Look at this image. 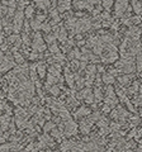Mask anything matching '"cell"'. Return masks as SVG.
Listing matches in <instances>:
<instances>
[{
  "mask_svg": "<svg viewBox=\"0 0 142 152\" xmlns=\"http://www.w3.org/2000/svg\"><path fill=\"white\" fill-rule=\"evenodd\" d=\"M127 37H130V38H135V39H138V37L141 34V29L138 27H136V26H132L130 27V29L127 31Z\"/></svg>",
  "mask_w": 142,
  "mask_h": 152,
  "instance_id": "obj_15",
  "label": "cell"
},
{
  "mask_svg": "<svg viewBox=\"0 0 142 152\" xmlns=\"http://www.w3.org/2000/svg\"><path fill=\"white\" fill-rule=\"evenodd\" d=\"M36 3H37V7L42 9V10H46V9L50 8V5H51L50 0H38V1H36Z\"/></svg>",
  "mask_w": 142,
  "mask_h": 152,
  "instance_id": "obj_22",
  "label": "cell"
},
{
  "mask_svg": "<svg viewBox=\"0 0 142 152\" xmlns=\"http://www.w3.org/2000/svg\"><path fill=\"white\" fill-rule=\"evenodd\" d=\"M55 128H56V123L55 122H47L46 123V124L43 126V131L47 133V132H52V131H53L55 129Z\"/></svg>",
  "mask_w": 142,
  "mask_h": 152,
  "instance_id": "obj_24",
  "label": "cell"
},
{
  "mask_svg": "<svg viewBox=\"0 0 142 152\" xmlns=\"http://www.w3.org/2000/svg\"><path fill=\"white\" fill-rule=\"evenodd\" d=\"M91 114V110H90V108H88V107H79V109L76 112H75V118L76 119H84V118H86V117H89Z\"/></svg>",
  "mask_w": 142,
  "mask_h": 152,
  "instance_id": "obj_12",
  "label": "cell"
},
{
  "mask_svg": "<svg viewBox=\"0 0 142 152\" xmlns=\"http://www.w3.org/2000/svg\"><path fill=\"white\" fill-rule=\"evenodd\" d=\"M94 96H95V100L97 102H100L103 100V93H102V89L100 88H95V90H94Z\"/></svg>",
  "mask_w": 142,
  "mask_h": 152,
  "instance_id": "obj_27",
  "label": "cell"
},
{
  "mask_svg": "<svg viewBox=\"0 0 142 152\" xmlns=\"http://www.w3.org/2000/svg\"><path fill=\"white\" fill-rule=\"evenodd\" d=\"M42 24L43 23H41L40 20H37V19H32L31 20V28L33 31H36V32H38L42 29Z\"/></svg>",
  "mask_w": 142,
  "mask_h": 152,
  "instance_id": "obj_20",
  "label": "cell"
},
{
  "mask_svg": "<svg viewBox=\"0 0 142 152\" xmlns=\"http://www.w3.org/2000/svg\"><path fill=\"white\" fill-rule=\"evenodd\" d=\"M42 31H43L46 34H50V32L52 31V26L48 24V23H43V24H42Z\"/></svg>",
  "mask_w": 142,
  "mask_h": 152,
  "instance_id": "obj_32",
  "label": "cell"
},
{
  "mask_svg": "<svg viewBox=\"0 0 142 152\" xmlns=\"http://www.w3.org/2000/svg\"><path fill=\"white\" fill-rule=\"evenodd\" d=\"M59 129L62 132L65 136H67V137L75 136L78 133V124L70 118V119H67V121H65V122L61 123V124L59 126Z\"/></svg>",
  "mask_w": 142,
  "mask_h": 152,
  "instance_id": "obj_3",
  "label": "cell"
},
{
  "mask_svg": "<svg viewBox=\"0 0 142 152\" xmlns=\"http://www.w3.org/2000/svg\"><path fill=\"white\" fill-rule=\"evenodd\" d=\"M36 19L42 23V22H43L45 19H46V15H45V14H37V18H36Z\"/></svg>",
  "mask_w": 142,
  "mask_h": 152,
  "instance_id": "obj_34",
  "label": "cell"
},
{
  "mask_svg": "<svg viewBox=\"0 0 142 152\" xmlns=\"http://www.w3.org/2000/svg\"><path fill=\"white\" fill-rule=\"evenodd\" d=\"M24 10L23 9H17V13L13 18V27H14V32L19 33L23 28V23H24Z\"/></svg>",
  "mask_w": 142,
  "mask_h": 152,
  "instance_id": "obj_7",
  "label": "cell"
},
{
  "mask_svg": "<svg viewBox=\"0 0 142 152\" xmlns=\"http://www.w3.org/2000/svg\"><path fill=\"white\" fill-rule=\"evenodd\" d=\"M128 0H116L114 4V15L116 17H123L126 12L128 10Z\"/></svg>",
  "mask_w": 142,
  "mask_h": 152,
  "instance_id": "obj_8",
  "label": "cell"
},
{
  "mask_svg": "<svg viewBox=\"0 0 142 152\" xmlns=\"http://www.w3.org/2000/svg\"><path fill=\"white\" fill-rule=\"evenodd\" d=\"M113 3H114V0H102V7L105 9L107 12H109L111 8L113 7Z\"/></svg>",
  "mask_w": 142,
  "mask_h": 152,
  "instance_id": "obj_25",
  "label": "cell"
},
{
  "mask_svg": "<svg viewBox=\"0 0 142 152\" xmlns=\"http://www.w3.org/2000/svg\"><path fill=\"white\" fill-rule=\"evenodd\" d=\"M17 67V62L14 60V57H12V55H3L1 56V74H7L8 71L14 70Z\"/></svg>",
  "mask_w": 142,
  "mask_h": 152,
  "instance_id": "obj_5",
  "label": "cell"
},
{
  "mask_svg": "<svg viewBox=\"0 0 142 152\" xmlns=\"http://www.w3.org/2000/svg\"><path fill=\"white\" fill-rule=\"evenodd\" d=\"M102 81L104 84H107V85H112L113 83H114V76L111 75V74H105V75L102 76Z\"/></svg>",
  "mask_w": 142,
  "mask_h": 152,
  "instance_id": "obj_21",
  "label": "cell"
},
{
  "mask_svg": "<svg viewBox=\"0 0 142 152\" xmlns=\"http://www.w3.org/2000/svg\"><path fill=\"white\" fill-rule=\"evenodd\" d=\"M118 81H119L121 85L123 86H126V85H128L130 81H131V75H124V76H118Z\"/></svg>",
  "mask_w": 142,
  "mask_h": 152,
  "instance_id": "obj_23",
  "label": "cell"
},
{
  "mask_svg": "<svg viewBox=\"0 0 142 152\" xmlns=\"http://www.w3.org/2000/svg\"><path fill=\"white\" fill-rule=\"evenodd\" d=\"M94 123L89 119V118H84V119H81V122H80V131H81V133H84V134H88L89 132H90V128L93 127Z\"/></svg>",
  "mask_w": 142,
  "mask_h": 152,
  "instance_id": "obj_13",
  "label": "cell"
},
{
  "mask_svg": "<svg viewBox=\"0 0 142 152\" xmlns=\"http://www.w3.org/2000/svg\"><path fill=\"white\" fill-rule=\"evenodd\" d=\"M132 8H133V10L137 15H141L142 14V1L141 0H132Z\"/></svg>",
  "mask_w": 142,
  "mask_h": 152,
  "instance_id": "obj_18",
  "label": "cell"
},
{
  "mask_svg": "<svg viewBox=\"0 0 142 152\" xmlns=\"http://www.w3.org/2000/svg\"><path fill=\"white\" fill-rule=\"evenodd\" d=\"M136 66H137V70L142 71V51L137 56V61H136Z\"/></svg>",
  "mask_w": 142,
  "mask_h": 152,
  "instance_id": "obj_30",
  "label": "cell"
},
{
  "mask_svg": "<svg viewBox=\"0 0 142 152\" xmlns=\"http://www.w3.org/2000/svg\"><path fill=\"white\" fill-rule=\"evenodd\" d=\"M28 117H29V113H28L26 109H23L20 107L17 108V110H15V119H14V122H15V126L19 127L20 129H22V128H27Z\"/></svg>",
  "mask_w": 142,
  "mask_h": 152,
  "instance_id": "obj_4",
  "label": "cell"
},
{
  "mask_svg": "<svg viewBox=\"0 0 142 152\" xmlns=\"http://www.w3.org/2000/svg\"><path fill=\"white\" fill-rule=\"evenodd\" d=\"M74 7L76 8L78 10L88 9V8H89V1H88V0H81V1H76V3H74Z\"/></svg>",
  "mask_w": 142,
  "mask_h": 152,
  "instance_id": "obj_19",
  "label": "cell"
},
{
  "mask_svg": "<svg viewBox=\"0 0 142 152\" xmlns=\"http://www.w3.org/2000/svg\"><path fill=\"white\" fill-rule=\"evenodd\" d=\"M71 8V1L70 0H59L57 1V10L59 13H65Z\"/></svg>",
  "mask_w": 142,
  "mask_h": 152,
  "instance_id": "obj_14",
  "label": "cell"
},
{
  "mask_svg": "<svg viewBox=\"0 0 142 152\" xmlns=\"http://www.w3.org/2000/svg\"><path fill=\"white\" fill-rule=\"evenodd\" d=\"M51 137H55V138H60V137H62V132H61L60 129H57V128H55V129L51 132Z\"/></svg>",
  "mask_w": 142,
  "mask_h": 152,
  "instance_id": "obj_33",
  "label": "cell"
},
{
  "mask_svg": "<svg viewBox=\"0 0 142 152\" xmlns=\"http://www.w3.org/2000/svg\"><path fill=\"white\" fill-rule=\"evenodd\" d=\"M12 115H9V114H3L1 115V132L5 133L9 131V128L12 126Z\"/></svg>",
  "mask_w": 142,
  "mask_h": 152,
  "instance_id": "obj_11",
  "label": "cell"
},
{
  "mask_svg": "<svg viewBox=\"0 0 142 152\" xmlns=\"http://www.w3.org/2000/svg\"><path fill=\"white\" fill-rule=\"evenodd\" d=\"M22 145L20 143H13V142H7L1 145V152H20Z\"/></svg>",
  "mask_w": 142,
  "mask_h": 152,
  "instance_id": "obj_10",
  "label": "cell"
},
{
  "mask_svg": "<svg viewBox=\"0 0 142 152\" xmlns=\"http://www.w3.org/2000/svg\"><path fill=\"white\" fill-rule=\"evenodd\" d=\"M65 79H66V81H67L70 88H75V81H76V79H75L74 74L70 72L69 69H65Z\"/></svg>",
  "mask_w": 142,
  "mask_h": 152,
  "instance_id": "obj_17",
  "label": "cell"
},
{
  "mask_svg": "<svg viewBox=\"0 0 142 152\" xmlns=\"http://www.w3.org/2000/svg\"><path fill=\"white\" fill-rule=\"evenodd\" d=\"M24 14H26V17L28 19H31L33 17V14H34V7L33 5H27L26 10H24Z\"/></svg>",
  "mask_w": 142,
  "mask_h": 152,
  "instance_id": "obj_26",
  "label": "cell"
},
{
  "mask_svg": "<svg viewBox=\"0 0 142 152\" xmlns=\"http://www.w3.org/2000/svg\"><path fill=\"white\" fill-rule=\"evenodd\" d=\"M111 115H112L113 119L123 122V121L126 119V117H128V112L124 110L122 107H117V108H114V110H112Z\"/></svg>",
  "mask_w": 142,
  "mask_h": 152,
  "instance_id": "obj_9",
  "label": "cell"
},
{
  "mask_svg": "<svg viewBox=\"0 0 142 152\" xmlns=\"http://www.w3.org/2000/svg\"><path fill=\"white\" fill-rule=\"evenodd\" d=\"M141 117H142V109H141Z\"/></svg>",
  "mask_w": 142,
  "mask_h": 152,
  "instance_id": "obj_35",
  "label": "cell"
},
{
  "mask_svg": "<svg viewBox=\"0 0 142 152\" xmlns=\"http://www.w3.org/2000/svg\"><path fill=\"white\" fill-rule=\"evenodd\" d=\"M141 77H142V74H141Z\"/></svg>",
  "mask_w": 142,
  "mask_h": 152,
  "instance_id": "obj_36",
  "label": "cell"
},
{
  "mask_svg": "<svg viewBox=\"0 0 142 152\" xmlns=\"http://www.w3.org/2000/svg\"><path fill=\"white\" fill-rule=\"evenodd\" d=\"M32 50L38 52V53H42L47 50V46L45 43L43 38L40 34V32H36L34 36H33V42H32Z\"/></svg>",
  "mask_w": 142,
  "mask_h": 152,
  "instance_id": "obj_6",
  "label": "cell"
},
{
  "mask_svg": "<svg viewBox=\"0 0 142 152\" xmlns=\"http://www.w3.org/2000/svg\"><path fill=\"white\" fill-rule=\"evenodd\" d=\"M116 69L123 74H131L137 69L133 58H122L116 64Z\"/></svg>",
  "mask_w": 142,
  "mask_h": 152,
  "instance_id": "obj_1",
  "label": "cell"
},
{
  "mask_svg": "<svg viewBox=\"0 0 142 152\" xmlns=\"http://www.w3.org/2000/svg\"><path fill=\"white\" fill-rule=\"evenodd\" d=\"M47 89L50 90V93L53 95V96H59V95H60V86H57V85H52V88L48 86Z\"/></svg>",
  "mask_w": 142,
  "mask_h": 152,
  "instance_id": "obj_28",
  "label": "cell"
},
{
  "mask_svg": "<svg viewBox=\"0 0 142 152\" xmlns=\"http://www.w3.org/2000/svg\"><path fill=\"white\" fill-rule=\"evenodd\" d=\"M48 48H50V52H51L52 55H57V53H60V48L57 47V45H56V43L50 45Z\"/></svg>",
  "mask_w": 142,
  "mask_h": 152,
  "instance_id": "obj_31",
  "label": "cell"
},
{
  "mask_svg": "<svg viewBox=\"0 0 142 152\" xmlns=\"http://www.w3.org/2000/svg\"><path fill=\"white\" fill-rule=\"evenodd\" d=\"M37 74H38L40 79H45L47 76V65L45 62H38L37 64Z\"/></svg>",
  "mask_w": 142,
  "mask_h": 152,
  "instance_id": "obj_16",
  "label": "cell"
},
{
  "mask_svg": "<svg viewBox=\"0 0 142 152\" xmlns=\"http://www.w3.org/2000/svg\"><path fill=\"white\" fill-rule=\"evenodd\" d=\"M13 57H14V60H15V62L17 64H24V58H23V56L19 53V52H15V53H13Z\"/></svg>",
  "mask_w": 142,
  "mask_h": 152,
  "instance_id": "obj_29",
  "label": "cell"
},
{
  "mask_svg": "<svg viewBox=\"0 0 142 152\" xmlns=\"http://www.w3.org/2000/svg\"><path fill=\"white\" fill-rule=\"evenodd\" d=\"M91 26H93V22L86 17H84L83 19H78V22H76V24H75L74 29L71 31V34L79 36V34H81V33L89 31Z\"/></svg>",
  "mask_w": 142,
  "mask_h": 152,
  "instance_id": "obj_2",
  "label": "cell"
}]
</instances>
